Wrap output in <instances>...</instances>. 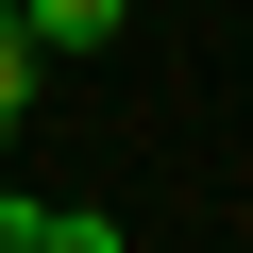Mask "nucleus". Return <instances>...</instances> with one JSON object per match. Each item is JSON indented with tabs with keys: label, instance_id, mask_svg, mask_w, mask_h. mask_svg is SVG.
<instances>
[{
	"label": "nucleus",
	"instance_id": "f257e3e1",
	"mask_svg": "<svg viewBox=\"0 0 253 253\" xmlns=\"http://www.w3.org/2000/svg\"><path fill=\"white\" fill-rule=\"evenodd\" d=\"M0 253H118V203H17L0 186Z\"/></svg>",
	"mask_w": 253,
	"mask_h": 253
},
{
	"label": "nucleus",
	"instance_id": "f03ea898",
	"mask_svg": "<svg viewBox=\"0 0 253 253\" xmlns=\"http://www.w3.org/2000/svg\"><path fill=\"white\" fill-rule=\"evenodd\" d=\"M17 17H34V51H101L118 17H135V0H17Z\"/></svg>",
	"mask_w": 253,
	"mask_h": 253
},
{
	"label": "nucleus",
	"instance_id": "7ed1b4c3",
	"mask_svg": "<svg viewBox=\"0 0 253 253\" xmlns=\"http://www.w3.org/2000/svg\"><path fill=\"white\" fill-rule=\"evenodd\" d=\"M34 68H51V51H34V17H17V0H0V135H17V118H34Z\"/></svg>",
	"mask_w": 253,
	"mask_h": 253
}]
</instances>
